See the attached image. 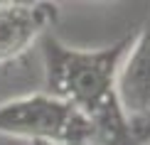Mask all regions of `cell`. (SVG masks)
I'll use <instances>...</instances> for the list:
<instances>
[{
    "mask_svg": "<svg viewBox=\"0 0 150 145\" xmlns=\"http://www.w3.org/2000/svg\"><path fill=\"white\" fill-rule=\"evenodd\" d=\"M130 37L111 47H69L54 35H42L47 93L71 103L96 125L103 145H116L130 130L116 98V76Z\"/></svg>",
    "mask_w": 150,
    "mask_h": 145,
    "instance_id": "cell-1",
    "label": "cell"
},
{
    "mask_svg": "<svg viewBox=\"0 0 150 145\" xmlns=\"http://www.w3.org/2000/svg\"><path fill=\"white\" fill-rule=\"evenodd\" d=\"M0 135L35 145H103L84 113L47 91L0 103Z\"/></svg>",
    "mask_w": 150,
    "mask_h": 145,
    "instance_id": "cell-2",
    "label": "cell"
},
{
    "mask_svg": "<svg viewBox=\"0 0 150 145\" xmlns=\"http://www.w3.org/2000/svg\"><path fill=\"white\" fill-rule=\"evenodd\" d=\"M116 98L128 130L150 125V25L130 37V47L118 66Z\"/></svg>",
    "mask_w": 150,
    "mask_h": 145,
    "instance_id": "cell-3",
    "label": "cell"
},
{
    "mask_svg": "<svg viewBox=\"0 0 150 145\" xmlns=\"http://www.w3.org/2000/svg\"><path fill=\"white\" fill-rule=\"evenodd\" d=\"M54 12L47 3H0V64L27 54L47 35Z\"/></svg>",
    "mask_w": 150,
    "mask_h": 145,
    "instance_id": "cell-4",
    "label": "cell"
}]
</instances>
